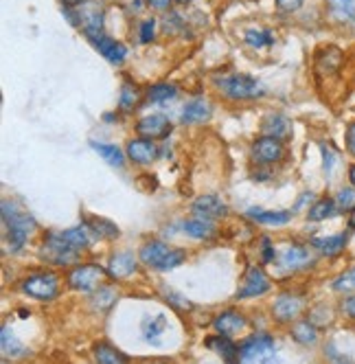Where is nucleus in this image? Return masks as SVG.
Wrapping results in <instances>:
<instances>
[{
    "instance_id": "1",
    "label": "nucleus",
    "mask_w": 355,
    "mask_h": 364,
    "mask_svg": "<svg viewBox=\"0 0 355 364\" xmlns=\"http://www.w3.org/2000/svg\"><path fill=\"white\" fill-rule=\"evenodd\" d=\"M138 257H141V262L147 268L158 270V272H169V270L182 266L187 262V252L185 250L171 248L169 244L158 242V240H151V242L143 244L141 250H138Z\"/></svg>"
},
{
    "instance_id": "2",
    "label": "nucleus",
    "mask_w": 355,
    "mask_h": 364,
    "mask_svg": "<svg viewBox=\"0 0 355 364\" xmlns=\"http://www.w3.org/2000/svg\"><path fill=\"white\" fill-rule=\"evenodd\" d=\"M215 88L231 101H255V99H261L266 95L263 84L259 80H255V77L244 75V73L217 77Z\"/></svg>"
},
{
    "instance_id": "3",
    "label": "nucleus",
    "mask_w": 355,
    "mask_h": 364,
    "mask_svg": "<svg viewBox=\"0 0 355 364\" xmlns=\"http://www.w3.org/2000/svg\"><path fill=\"white\" fill-rule=\"evenodd\" d=\"M108 270H104L101 266L94 264H84V266H75L68 274H66V283L68 288L75 292H86L92 294L99 288H104L106 279H108Z\"/></svg>"
},
{
    "instance_id": "4",
    "label": "nucleus",
    "mask_w": 355,
    "mask_h": 364,
    "mask_svg": "<svg viewBox=\"0 0 355 364\" xmlns=\"http://www.w3.org/2000/svg\"><path fill=\"white\" fill-rule=\"evenodd\" d=\"M346 64V53L336 46V44H327V46H320L314 55V75L316 80H336L340 77L342 68Z\"/></svg>"
},
{
    "instance_id": "5",
    "label": "nucleus",
    "mask_w": 355,
    "mask_h": 364,
    "mask_svg": "<svg viewBox=\"0 0 355 364\" xmlns=\"http://www.w3.org/2000/svg\"><path fill=\"white\" fill-rule=\"evenodd\" d=\"M40 257L53 266H70L77 262L80 250H75L70 244H66L60 232H48L40 248Z\"/></svg>"
},
{
    "instance_id": "6",
    "label": "nucleus",
    "mask_w": 355,
    "mask_h": 364,
    "mask_svg": "<svg viewBox=\"0 0 355 364\" xmlns=\"http://www.w3.org/2000/svg\"><path fill=\"white\" fill-rule=\"evenodd\" d=\"M60 277L55 272H38L22 281V292L40 301H50L60 294Z\"/></svg>"
},
{
    "instance_id": "7",
    "label": "nucleus",
    "mask_w": 355,
    "mask_h": 364,
    "mask_svg": "<svg viewBox=\"0 0 355 364\" xmlns=\"http://www.w3.org/2000/svg\"><path fill=\"white\" fill-rule=\"evenodd\" d=\"M272 355H274V338L268 333L250 336L246 343L239 345V364L266 362Z\"/></svg>"
},
{
    "instance_id": "8",
    "label": "nucleus",
    "mask_w": 355,
    "mask_h": 364,
    "mask_svg": "<svg viewBox=\"0 0 355 364\" xmlns=\"http://www.w3.org/2000/svg\"><path fill=\"white\" fill-rule=\"evenodd\" d=\"M5 218V224H7V244L11 250H20L27 242L29 232L36 228V222L31 215H24V213H18V209L13 206L11 215H3Z\"/></svg>"
},
{
    "instance_id": "9",
    "label": "nucleus",
    "mask_w": 355,
    "mask_h": 364,
    "mask_svg": "<svg viewBox=\"0 0 355 364\" xmlns=\"http://www.w3.org/2000/svg\"><path fill=\"white\" fill-rule=\"evenodd\" d=\"M305 311V296H300L296 292H283L274 299L272 305V316L278 323H296V318Z\"/></svg>"
},
{
    "instance_id": "10",
    "label": "nucleus",
    "mask_w": 355,
    "mask_h": 364,
    "mask_svg": "<svg viewBox=\"0 0 355 364\" xmlns=\"http://www.w3.org/2000/svg\"><path fill=\"white\" fill-rule=\"evenodd\" d=\"M104 20H106V14H104V7L97 5V3H84L80 7V18H77V24H82L84 33L94 42L97 38L104 36Z\"/></svg>"
},
{
    "instance_id": "11",
    "label": "nucleus",
    "mask_w": 355,
    "mask_h": 364,
    "mask_svg": "<svg viewBox=\"0 0 355 364\" xmlns=\"http://www.w3.org/2000/svg\"><path fill=\"white\" fill-rule=\"evenodd\" d=\"M171 129H173V125H171L169 117H165V114H145L143 119L136 121L138 136L149 139V141L167 139L171 134Z\"/></svg>"
},
{
    "instance_id": "12",
    "label": "nucleus",
    "mask_w": 355,
    "mask_h": 364,
    "mask_svg": "<svg viewBox=\"0 0 355 364\" xmlns=\"http://www.w3.org/2000/svg\"><path fill=\"white\" fill-rule=\"evenodd\" d=\"M327 20L342 29L355 27V0H324Z\"/></svg>"
},
{
    "instance_id": "13",
    "label": "nucleus",
    "mask_w": 355,
    "mask_h": 364,
    "mask_svg": "<svg viewBox=\"0 0 355 364\" xmlns=\"http://www.w3.org/2000/svg\"><path fill=\"white\" fill-rule=\"evenodd\" d=\"M270 288H272V283L266 277V272L261 268H250L237 290V299H257V296L268 294Z\"/></svg>"
},
{
    "instance_id": "14",
    "label": "nucleus",
    "mask_w": 355,
    "mask_h": 364,
    "mask_svg": "<svg viewBox=\"0 0 355 364\" xmlns=\"http://www.w3.org/2000/svg\"><path fill=\"white\" fill-rule=\"evenodd\" d=\"M252 159L257 163H278L283 159L285 154V147H283V141L278 139H272V136H259L255 143H252Z\"/></svg>"
},
{
    "instance_id": "15",
    "label": "nucleus",
    "mask_w": 355,
    "mask_h": 364,
    "mask_svg": "<svg viewBox=\"0 0 355 364\" xmlns=\"http://www.w3.org/2000/svg\"><path fill=\"white\" fill-rule=\"evenodd\" d=\"M125 154H128V159L136 165H151L158 159V147L154 145V141L138 136V139H132L128 143Z\"/></svg>"
},
{
    "instance_id": "16",
    "label": "nucleus",
    "mask_w": 355,
    "mask_h": 364,
    "mask_svg": "<svg viewBox=\"0 0 355 364\" xmlns=\"http://www.w3.org/2000/svg\"><path fill=\"white\" fill-rule=\"evenodd\" d=\"M261 132H263V136L285 141L292 136V121L281 112H268L261 119Z\"/></svg>"
},
{
    "instance_id": "17",
    "label": "nucleus",
    "mask_w": 355,
    "mask_h": 364,
    "mask_svg": "<svg viewBox=\"0 0 355 364\" xmlns=\"http://www.w3.org/2000/svg\"><path fill=\"white\" fill-rule=\"evenodd\" d=\"M193 213L195 218H204V220H219L228 215V206L217 198V196H202L193 202Z\"/></svg>"
},
{
    "instance_id": "18",
    "label": "nucleus",
    "mask_w": 355,
    "mask_h": 364,
    "mask_svg": "<svg viewBox=\"0 0 355 364\" xmlns=\"http://www.w3.org/2000/svg\"><path fill=\"white\" fill-rule=\"evenodd\" d=\"M312 264V252L310 248L305 246H290L288 250L281 252V257H278V266H281L283 270L288 272H296L300 268H307Z\"/></svg>"
},
{
    "instance_id": "19",
    "label": "nucleus",
    "mask_w": 355,
    "mask_h": 364,
    "mask_svg": "<svg viewBox=\"0 0 355 364\" xmlns=\"http://www.w3.org/2000/svg\"><path fill=\"white\" fill-rule=\"evenodd\" d=\"M147 95H143L141 86L134 84L132 80H125L121 84V95H119V110L125 112V114H130L134 110L141 108V103Z\"/></svg>"
},
{
    "instance_id": "20",
    "label": "nucleus",
    "mask_w": 355,
    "mask_h": 364,
    "mask_svg": "<svg viewBox=\"0 0 355 364\" xmlns=\"http://www.w3.org/2000/svg\"><path fill=\"white\" fill-rule=\"evenodd\" d=\"M108 274L112 279H128L130 274L136 272V257L130 252V250H123V252H116L110 257L108 262Z\"/></svg>"
},
{
    "instance_id": "21",
    "label": "nucleus",
    "mask_w": 355,
    "mask_h": 364,
    "mask_svg": "<svg viewBox=\"0 0 355 364\" xmlns=\"http://www.w3.org/2000/svg\"><path fill=\"white\" fill-rule=\"evenodd\" d=\"M211 114H213V108L207 99H193L182 108L180 121L185 125H200V123H207L211 119Z\"/></svg>"
},
{
    "instance_id": "22",
    "label": "nucleus",
    "mask_w": 355,
    "mask_h": 364,
    "mask_svg": "<svg viewBox=\"0 0 355 364\" xmlns=\"http://www.w3.org/2000/svg\"><path fill=\"white\" fill-rule=\"evenodd\" d=\"M94 46L99 48V53L104 55L110 64H123L125 58H128V46L119 40H114V38L101 36L94 40Z\"/></svg>"
},
{
    "instance_id": "23",
    "label": "nucleus",
    "mask_w": 355,
    "mask_h": 364,
    "mask_svg": "<svg viewBox=\"0 0 355 364\" xmlns=\"http://www.w3.org/2000/svg\"><path fill=\"white\" fill-rule=\"evenodd\" d=\"M207 347L224 358L226 364H239V347L228 336H211L207 338Z\"/></svg>"
},
{
    "instance_id": "24",
    "label": "nucleus",
    "mask_w": 355,
    "mask_h": 364,
    "mask_svg": "<svg viewBox=\"0 0 355 364\" xmlns=\"http://www.w3.org/2000/svg\"><path fill=\"white\" fill-rule=\"evenodd\" d=\"M310 244L322 257H336V255H340L346 248L349 235H346V232H338V235H329V237H314Z\"/></svg>"
},
{
    "instance_id": "25",
    "label": "nucleus",
    "mask_w": 355,
    "mask_h": 364,
    "mask_svg": "<svg viewBox=\"0 0 355 364\" xmlns=\"http://www.w3.org/2000/svg\"><path fill=\"white\" fill-rule=\"evenodd\" d=\"M92 358L97 364H130V358L106 341H99L92 345Z\"/></svg>"
},
{
    "instance_id": "26",
    "label": "nucleus",
    "mask_w": 355,
    "mask_h": 364,
    "mask_svg": "<svg viewBox=\"0 0 355 364\" xmlns=\"http://www.w3.org/2000/svg\"><path fill=\"white\" fill-rule=\"evenodd\" d=\"M213 327L217 333L222 336H235L239 331H244L246 327V318L241 314H237V311H224V314H219L215 321H213Z\"/></svg>"
},
{
    "instance_id": "27",
    "label": "nucleus",
    "mask_w": 355,
    "mask_h": 364,
    "mask_svg": "<svg viewBox=\"0 0 355 364\" xmlns=\"http://www.w3.org/2000/svg\"><path fill=\"white\" fill-rule=\"evenodd\" d=\"M62 235V240L66 242V244H70L75 250H86L90 244H92V235L94 232L88 228V224L86 226H72V228H68V230H62L60 232Z\"/></svg>"
},
{
    "instance_id": "28",
    "label": "nucleus",
    "mask_w": 355,
    "mask_h": 364,
    "mask_svg": "<svg viewBox=\"0 0 355 364\" xmlns=\"http://www.w3.org/2000/svg\"><path fill=\"white\" fill-rule=\"evenodd\" d=\"M292 338L298 345H305V347H314L318 343V327L307 318V321H296L290 329Z\"/></svg>"
},
{
    "instance_id": "29",
    "label": "nucleus",
    "mask_w": 355,
    "mask_h": 364,
    "mask_svg": "<svg viewBox=\"0 0 355 364\" xmlns=\"http://www.w3.org/2000/svg\"><path fill=\"white\" fill-rule=\"evenodd\" d=\"M252 222L266 224V226H283L290 222L292 213L290 211H263V209H250L246 213Z\"/></svg>"
},
{
    "instance_id": "30",
    "label": "nucleus",
    "mask_w": 355,
    "mask_h": 364,
    "mask_svg": "<svg viewBox=\"0 0 355 364\" xmlns=\"http://www.w3.org/2000/svg\"><path fill=\"white\" fill-rule=\"evenodd\" d=\"M185 232L195 240H211L215 235V226L211 220H204V218H191L182 224Z\"/></svg>"
},
{
    "instance_id": "31",
    "label": "nucleus",
    "mask_w": 355,
    "mask_h": 364,
    "mask_svg": "<svg viewBox=\"0 0 355 364\" xmlns=\"http://www.w3.org/2000/svg\"><path fill=\"white\" fill-rule=\"evenodd\" d=\"M119 301V294L114 288H110V285H104V288H99L97 292H92L90 296V305L99 311H108L116 305Z\"/></svg>"
},
{
    "instance_id": "32",
    "label": "nucleus",
    "mask_w": 355,
    "mask_h": 364,
    "mask_svg": "<svg viewBox=\"0 0 355 364\" xmlns=\"http://www.w3.org/2000/svg\"><path fill=\"white\" fill-rule=\"evenodd\" d=\"M86 224H88V228L94 232L97 237H104V240H116L119 237V226H114L110 220H106V218H88L86 220Z\"/></svg>"
},
{
    "instance_id": "33",
    "label": "nucleus",
    "mask_w": 355,
    "mask_h": 364,
    "mask_svg": "<svg viewBox=\"0 0 355 364\" xmlns=\"http://www.w3.org/2000/svg\"><path fill=\"white\" fill-rule=\"evenodd\" d=\"M244 42H246L248 46H252V48L261 50V48L274 46L276 40H274L272 31H268V29H248V31L244 33Z\"/></svg>"
},
{
    "instance_id": "34",
    "label": "nucleus",
    "mask_w": 355,
    "mask_h": 364,
    "mask_svg": "<svg viewBox=\"0 0 355 364\" xmlns=\"http://www.w3.org/2000/svg\"><path fill=\"white\" fill-rule=\"evenodd\" d=\"M178 97V88L173 84H167V82H160V84H154L147 88V99L151 103H169Z\"/></svg>"
},
{
    "instance_id": "35",
    "label": "nucleus",
    "mask_w": 355,
    "mask_h": 364,
    "mask_svg": "<svg viewBox=\"0 0 355 364\" xmlns=\"http://www.w3.org/2000/svg\"><path fill=\"white\" fill-rule=\"evenodd\" d=\"M336 211H338L336 200H334V198H322V200L314 202V206L310 209V220H312V222H322V220L334 218Z\"/></svg>"
},
{
    "instance_id": "36",
    "label": "nucleus",
    "mask_w": 355,
    "mask_h": 364,
    "mask_svg": "<svg viewBox=\"0 0 355 364\" xmlns=\"http://www.w3.org/2000/svg\"><path fill=\"white\" fill-rule=\"evenodd\" d=\"M332 288H334V292L344 294V296L355 294V266H351V268L344 270L338 279H334Z\"/></svg>"
},
{
    "instance_id": "37",
    "label": "nucleus",
    "mask_w": 355,
    "mask_h": 364,
    "mask_svg": "<svg viewBox=\"0 0 355 364\" xmlns=\"http://www.w3.org/2000/svg\"><path fill=\"white\" fill-rule=\"evenodd\" d=\"M92 145H94V151L104 156V159H106L110 165H114V167H123L125 156H123V151H121L116 145H106V143H92Z\"/></svg>"
},
{
    "instance_id": "38",
    "label": "nucleus",
    "mask_w": 355,
    "mask_h": 364,
    "mask_svg": "<svg viewBox=\"0 0 355 364\" xmlns=\"http://www.w3.org/2000/svg\"><path fill=\"white\" fill-rule=\"evenodd\" d=\"M167 318L163 316V314H158L154 321H151V318H147L145 323H143V336L147 338V341L151 343V341H158V336L167 329V323H165Z\"/></svg>"
},
{
    "instance_id": "39",
    "label": "nucleus",
    "mask_w": 355,
    "mask_h": 364,
    "mask_svg": "<svg viewBox=\"0 0 355 364\" xmlns=\"http://www.w3.org/2000/svg\"><path fill=\"white\" fill-rule=\"evenodd\" d=\"M336 206H338V211H353L355 209V187H342L338 193H336Z\"/></svg>"
},
{
    "instance_id": "40",
    "label": "nucleus",
    "mask_w": 355,
    "mask_h": 364,
    "mask_svg": "<svg viewBox=\"0 0 355 364\" xmlns=\"http://www.w3.org/2000/svg\"><path fill=\"white\" fill-rule=\"evenodd\" d=\"M3 353H5L7 358H20V355L27 353V349H24L13 336H9L7 329H3Z\"/></svg>"
},
{
    "instance_id": "41",
    "label": "nucleus",
    "mask_w": 355,
    "mask_h": 364,
    "mask_svg": "<svg viewBox=\"0 0 355 364\" xmlns=\"http://www.w3.org/2000/svg\"><path fill=\"white\" fill-rule=\"evenodd\" d=\"M185 31H187V24L182 22V18L175 11H167L165 14V33L175 36V33H185Z\"/></svg>"
},
{
    "instance_id": "42",
    "label": "nucleus",
    "mask_w": 355,
    "mask_h": 364,
    "mask_svg": "<svg viewBox=\"0 0 355 364\" xmlns=\"http://www.w3.org/2000/svg\"><path fill=\"white\" fill-rule=\"evenodd\" d=\"M156 24H158L156 18H147V20H143L138 24V38H141L143 44L154 42V38H156Z\"/></svg>"
},
{
    "instance_id": "43",
    "label": "nucleus",
    "mask_w": 355,
    "mask_h": 364,
    "mask_svg": "<svg viewBox=\"0 0 355 364\" xmlns=\"http://www.w3.org/2000/svg\"><path fill=\"white\" fill-rule=\"evenodd\" d=\"M274 5L278 11H283V14H296L302 9L305 0H274Z\"/></svg>"
},
{
    "instance_id": "44",
    "label": "nucleus",
    "mask_w": 355,
    "mask_h": 364,
    "mask_svg": "<svg viewBox=\"0 0 355 364\" xmlns=\"http://www.w3.org/2000/svg\"><path fill=\"white\" fill-rule=\"evenodd\" d=\"M340 311L349 318V321H355V294H349L342 299L340 303Z\"/></svg>"
},
{
    "instance_id": "45",
    "label": "nucleus",
    "mask_w": 355,
    "mask_h": 364,
    "mask_svg": "<svg viewBox=\"0 0 355 364\" xmlns=\"http://www.w3.org/2000/svg\"><path fill=\"white\" fill-rule=\"evenodd\" d=\"M171 3H173V0H145V5H147L151 11H156V14H167V11H171Z\"/></svg>"
},
{
    "instance_id": "46",
    "label": "nucleus",
    "mask_w": 355,
    "mask_h": 364,
    "mask_svg": "<svg viewBox=\"0 0 355 364\" xmlns=\"http://www.w3.org/2000/svg\"><path fill=\"white\" fill-rule=\"evenodd\" d=\"M344 147L346 151L355 159V121L346 127V134H344Z\"/></svg>"
},
{
    "instance_id": "47",
    "label": "nucleus",
    "mask_w": 355,
    "mask_h": 364,
    "mask_svg": "<svg viewBox=\"0 0 355 364\" xmlns=\"http://www.w3.org/2000/svg\"><path fill=\"white\" fill-rule=\"evenodd\" d=\"M84 3H88V0H62V5H64L66 9H80Z\"/></svg>"
},
{
    "instance_id": "48",
    "label": "nucleus",
    "mask_w": 355,
    "mask_h": 364,
    "mask_svg": "<svg viewBox=\"0 0 355 364\" xmlns=\"http://www.w3.org/2000/svg\"><path fill=\"white\" fill-rule=\"evenodd\" d=\"M349 228H353V230H355V209H353V211H349Z\"/></svg>"
},
{
    "instance_id": "49",
    "label": "nucleus",
    "mask_w": 355,
    "mask_h": 364,
    "mask_svg": "<svg viewBox=\"0 0 355 364\" xmlns=\"http://www.w3.org/2000/svg\"><path fill=\"white\" fill-rule=\"evenodd\" d=\"M334 364H353L351 360H346V358H342V355H338L336 360H334Z\"/></svg>"
},
{
    "instance_id": "50",
    "label": "nucleus",
    "mask_w": 355,
    "mask_h": 364,
    "mask_svg": "<svg viewBox=\"0 0 355 364\" xmlns=\"http://www.w3.org/2000/svg\"><path fill=\"white\" fill-rule=\"evenodd\" d=\"M173 3H178V5H189V3H193V0H173Z\"/></svg>"
},
{
    "instance_id": "51",
    "label": "nucleus",
    "mask_w": 355,
    "mask_h": 364,
    "mask_svg": "<svg viewBox=\"0 0 355 364\" xmlns=\"http://www.w3.org/2000/svg\"><path fill=\"white\" fill-rule=\"evenodd\" d=\"M145 364H169V362H165V360H154V362H145Z\"/></svg>"
}]
</instances>
